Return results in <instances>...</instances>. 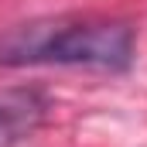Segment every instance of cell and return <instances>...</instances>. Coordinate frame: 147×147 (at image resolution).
<instances>
[{"mask_svg": "<svg viewBox=\"0 0 147 147\" xmlns=\"http://www.w3.org/2000/svg\"><path fill=\"white\" fill-rule=\"evenodd\" d=\"M82 65L123 72L134 65V28L106 17H34L0 31V69Z\"/></svg>", "mask_w": 147, "mask_h": 147, "instance_id": "obj_1", "label": "cell"}, {"mask_svg": "<svg viewBox=\"0 0 147 147\" xmlns=\"http://www.w3.org/2000/svg\"><path fill=\"white\" fill-rule=\"evenodd\" d=\"M41 113H45V103L34 92H7V96H0V147L28 137L38 127Z\"/></svg>", "mask_w": 147, "mask_h": 147, "instance_id": "obj_2", "label": "cell"}]
</instances>
